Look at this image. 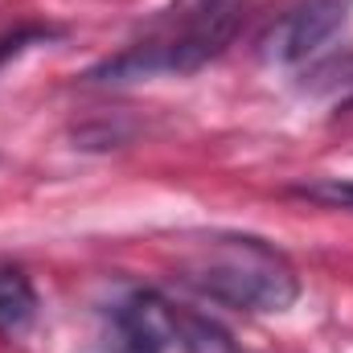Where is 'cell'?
<instances>
[{
  "label": "cell",
  "instance_id": "obj_1",
  "mask_svg": "<svg viewBox=\"0 0 353 353\" xmlns=\"http://www.w3.org/2000/svg\"><path fill=\"white\" fill-rule=\"evenodd\" d=\"M176 279L239 312H283L300 296L292 259L255 234H197L176 251Z\"/></svg>",
  "mask_w": 353,
  "mask_h": 353
},
{
  "label": "cell",
  "instance_id": "obj_2",
  "mask_svg": "<svg viewBox=\"0 0 353 353\" xmlns=\"http://www.w3.org/2000/svg\"><path fill=\"white\" fill-rule=\"evenodd\" d=\"M230 33H234V12L230 8L210 12L201 21H189L173 37L128 46L123 54L90 66L87 83H140V79H157V74H189L201 62H210L214 54H222Z\"/></svg>",
  "mask_w": 353,
  "mask_h": 353
},
{
  "label": "cell",
  "instance_id": "obj_3",
  "mask_svg": "<svg viewBox=\"0 0 353 353\" xmlns=\"http://www.w3.org/2000/svg\"><path fill=\"white\" fill-rule=\"evenodd\" d=\"M176 337V312L152 292L115 300L87 353H165Z\"/></svg>",
  "mask_w": 353,
  "mask_h": 353
},
{
  "label": "cell",
  "instance_id": "obj_4",
  "mask_svg": "<svg viewBox=\"0 0 353 353\" xmlns=\"http://www.w3.org/2000/svg\"><path fill=\"white\" fill-rule=\"evenodd\" d=\"M341 25H345V0H304L296 8H288L259 37V54L267 62H279V66L304 62L329 37H337Z\"/></svg>",
  "mask_w": 353,
  "mask_h": 353
},
{
  "label": "cell",
  "instance_id": "obj_5",
  "mask_svg": "<svg viewBox=\"0 0 353 353\" xmlns=\"http://www.w3.org/2000/svg\"><path fill=\"white\" fill-rule=\"evenodd\" d=\"M37 316V292L21 267H0V333L17 337Z\"/></svg>",
  "mask_w": 353,
  "mask_h": 353
},
{
  "label": "cell",
  "instance_id": "obj_6",
  "mask_svg": "<svg viewBox=\"0 0 353 353\" xmlns=\"http://www.w3.org/2000/svg\"><path fill=\"white\" fill-rule=\"evenodd\" d=\"M176 341L189 353H243L239 341L210 316H176Z\"/></svg>",
  "mask_w": 353,
  "mask_h": 353
},
{
  "label": "cell",
  "instance_id": "obj_7",
  "mask_svg": "<svg viewBox=\"0 0 353 353\" xmlns=\"http://www.w3.org/2000/svg\"><path fill=\"white\" fill-rule=\"evenodd\" d=\"M304 90L308 94H321V99H341L345 103L353 94V50L329 58V62H321V66H312L304 74Z\"/></svg>",
  "mask_w": 353,
  "mask_h": 353
},
{
  "label": "cell",
  "instance_id": "obj_8",
  "mask_svg": "<svg viewBox=\"0 0 353 353\" xmlns=\"http://www.w3.org/2000/svg\"><path fill=\"white\" fill-rule=\"evenodd\" d=\"M296 193L308 201H325V205H353V185L345 181H312V185H300Z\"/></svg>",
  "mask_w": 353,
  "mask_h": 353
},
{
  "label": "cell",
  "instance_id": "obj_9",
  "mask_svg": "<svg viewBox=\"0 0 353 353\" xmlns=\"http://www.w3.org/2000/svg\"><path fill=\"white\" fill-rule=\"evenodd\" d=\"M226 8V0H173V17H189V21H201V17H210V12H222Z\"/></svg>",
  "mask_w": 353,
  "mask_h": 353
}]
</instances>
